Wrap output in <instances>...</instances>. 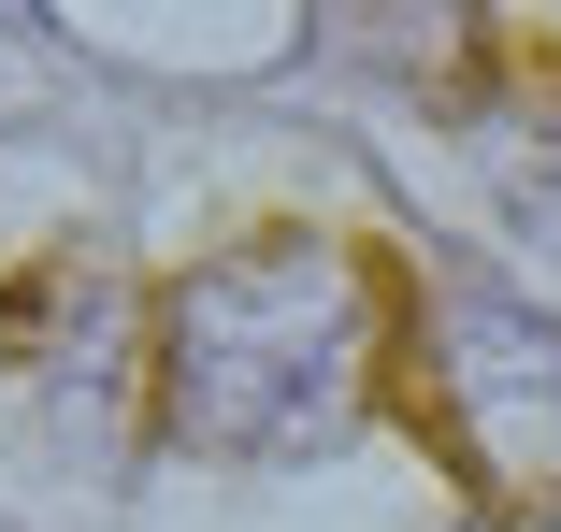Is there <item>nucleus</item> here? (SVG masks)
Wrapping results in <instances>:
<instances>
[{"label": "nucleus", "instance_id": "1", "mask_svg": "<svg viewBox=\"0 0 561 532\" xmlns=\"http://www.w3.org/2000/svg\"><path fill=\"white\" fill-rule=\"evenodd\" d=\"M403 346V274L346 231H260L173 274L159 302V432L202 461H302L360 432V403Z\"/></svg>", "mask_w": 561, "mask_h": 532}, {"label": "nucleus", "instance_id": "2", "mask_svg": "<svg viewBox=\"0 0 561 532\" xmlns=\"http://www.w3.org/2000/svg\"><path fill=\"white\" fill-rule=\"evenodd\" d=\"M403 403L490 518H561V316L504 288L403 302Z\"/></svg>", "mask_w": 561, "mask_h": 532}, {"label": "nucleus", "instance_id": "3", "mask_svg": "<svg viewBox=\"0 0 561 532\" xmlns=\"http://www.w3.org/2000/svg\"><path fill=\"white\" fill-rule=\"evenodd\" d=\"M317 44L375 72L389 101H432V116L490 101V0H317Z\"/></svg>", "mask_w": 561, "mask_h": 532}, {"label": "nucleus", "instance_id": "4", "mask_svg": "<svg viewBox=\"0 0 561 532\" xmlns=\"http://www.w3.org/2000/svg\"><path fill=\"white\" fill-rule=\"evenodd\" d=\"M461 130H476L490 201H504L533 245H561V58H547V72H518V86H490Z\"/></svg>", "mask_w": 561, "mask_h": 532}, {"label": "nucleus", "instance_id": "5", "mask_svg": "<svg viewBox=\"0 0 561 532\" xmlns=\"http://www.w3.org/2000/svg\"><path fill=\"white\" fill-rule=\"evenodd\" d=\"M101 316H116L101 259H58V274H30L15 302H0V346H15V360H87V374H101V346H116Z\"/></svg>", "mask_w": 561, "mask_h": 532}, {"label": "nucleus", "instance_id": "6", "mask_svg": "<svg viewBox=\"0 0 561 532\" xmlns=\"http://www.w3.org/2000/svg\"><path fill=\"white\" fill-rule=\"evenodd\" d=\"M0 116H30V72H15V58H0Z\"/></svg>", "mask_w": 561, "mask_h": 532}, {"label": "nucleus", "instance_id": "7", "mask_svg": "<svg viewBox=\"0 0 561 532\" xmlns=\"http://www.w3.org/2000/svg\"><path fill=\"white\" fill-rule=\"evenodd\" d=\"M0 15H15V0H0Z\"/></svg>", "mask_w": 561, "mask_h": 532}]
</instances>
